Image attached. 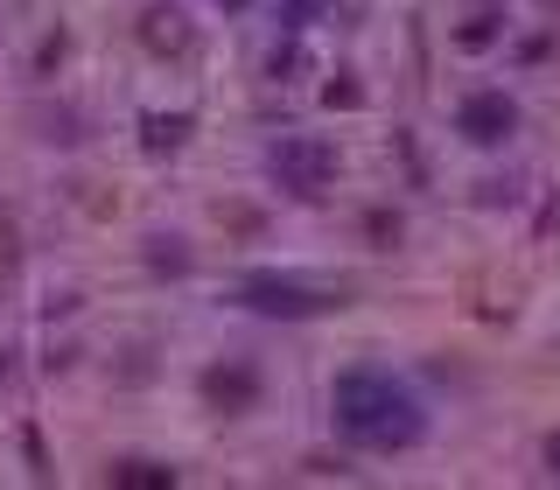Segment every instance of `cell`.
Here are the masks:
<instances>
[{
    "mask_svg": "<svg viewBox=\"0 0 560 490\" xmlns=\"http://www.w3.org/2000/svg\"><path fill=\"white\" fill-rule=\"evenodd\" d=\"M329 407H337V434L358 442V448H413L420 434H428L420 399L385 372V364H358V372H343L337 393H329Z\"/></svg>",
    "mask_w": 560,
    "mask_h": 490,
    "instance_id": "6da1fadb",
    "label": "cell"
},
{
    "mask_svg": "<svg viewBox=\"0 0 560 490\" xmlns=\"http://www.w3.org/2000/svg\"><path fill=\"white\" fill-rule=\"evenodd\" d=\"M273 175H280L288 197H323L329 175H337V148H329V140L294 133V140H280V148H273Z\"/></svg>",
    "mask_w": 560,
    "mask_h": 490,
    "instance_id": "7a4b0ae2",
    "label": "cell"
},
{
    "mask_svg": "<svg viewBox=\"0 0 560 490\" xmlns=\"http://www.w3.org/2000/svg\"><path fill=\"white\" fill-rule=\"evenodd\" d=\"M455 127L477 140V148H498V140H512V127H518V105L490 84V92H469L463 105H455Z\"/></svg>",
    "mask_w": 560,
    "mask_h": 490,
    "instance_id": "3957f363",
    "label": "cell"
},
{
    "mask_svg": "<svg viewBox=\"0 0 560 490\" xmlns=\"http://www.w3.org/2000/svg\"><path fill=\"white\" fill-rule=\"evenodd\" d=\"M238 302L259 308V315H315V308H329L315 288H302V280H273V273H253L238 288Z\"/></svg>",
    "mask_w": 560,
    "mask_h": 490,
    "instance_id": "277c9868",
    "label": "cell"
},
{
    "mask_svg": "<svg viewBox=\"0 0 560 490\" xmlns=\"http://www.w3.org/2000/svg\"><path fill=\"white\" fill-rule=\"evenodd\" d=\"M183 43H189L183 8H148V49H183Z\"/></svg>",
    "mask_w": 560,
    "mask_h": 490,
    "instance_id": "5b68a950",
    "label": "cell"
},
{
    "mask_svg": "<svg viewBox=\"0 0 560 490\" xmlns=\"http://www.w3.org/2000/svg\"><path fill=\"white\" fill-rule=\"evenodd\" d=\"M203 393L218 399V407H245V399L259 393V378H253V372H210V378H203Z\"/></svg>",
    "mask_w": 560,
    "mask_h": 490,
    "instance_id": "8992f818",
    "label": "cell"
},
{
    "mask_svg": "<svg viewBox=\"0 0 560 490\" xmlns=\"http://www.w3.org/2000/svg\"><path fill=\"white\" fill-rule=\"evenodd\" d=\"M113 477H119V483H175V469H154V463H119Z\"/></svg>",
    "mask_w": 560,
    "mask_h": 490,
    "instance_id": "52a82bcc",
    "label": "cell"
},
{
    "mask_svg": "<svg viewBox=\"0 0 560 490\" xmlns=\"http://www.w3.org/2000/svg\"><path fill=\"white\" fill-rule=\"evenodd\" d=\"M183 127H189L183 113H175V119H148V148H175V140H183Z\"/></svg>",
    "mask_w": 560,
    "mask_h": 490,
    "instance_id": "ba28073f",
    "label": "cell"
},
{
    "mask_svg": "<svg viewBox=\"0 0 560 490\" xmlns=\"http://www.w3.org/2000/svg\"><path fill=\"white\" fill-rule=\"evenodd\" d=\"M0 267H14V224H0Z\"/></svg>",
    "mask_w": 560,
    "mask_h": 490,
    "instance_id": "9c48e42d",
    "label": "cell"
},
{
    "mask_svg": "<svg viewBox=\"0 0 560 490\" xmlns=\"http://www.w3.org/2000/svg\"><path fill=\"white\" fill-rule=\"evenodd\" d=\"M547 477H560V434H547Z\"/></svg>",
    "mask_w": 560,
    "mask_h": 490,
    "instance_id": "30bf717a",
    "label": "cell"
},
{
    "mask_svg": "<svg viewBox=\"0 0 560 490\" xmlns=\"http://www.w3.org/2000/svg\"><path fill=\"white\" fill-rule=\"evenodd\" d=\"M308 8H323V0H288V14H308Z\"/></svg>",
    "mask_w": 560,
    "mask_h": 490,
    "instance_id": "8fae6325",
    "label": "cell"
},
{
    "mask_svg": "<svg viewBox=\"0 0 560 490\" xmlns=\"http://www.w3.org/2000/svg\"><path fill=\"white\" fill-rule=\"evenodd\" d=\"M232 8H238V0H232Z\"/></svg>",
    "mask_w": 560,
    "mask_h": 490,
    "instance_id": "7c38bea8",
    "label": "cell"
}]
</instances>
